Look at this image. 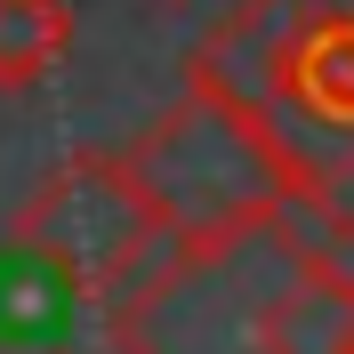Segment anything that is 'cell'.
Listing matches in <instances>:
<instances>
[{
  "mask_svg": "<svg viewBox=\"0 0 354 354\" xmlns=\"http://www.w3.org/2000/svg\"><path fill=\"white\" fill-rule=\"evenodd\" d=\"M8 242L41 250V258L88 298L97 322L121 314V306H137V298L185 258V250L169 242V225L153 218V201L137 185L129 153H73L65 169H48L41 185H32V201L8 218Z\"/></svg>",
  "mask_w": 354,
  "mask_h": 354,
  "instance_id": "1",
  "label": "cell"
},
{
  "mask_svg": "<svg viewBox=\"0 0 354 354\" xmlns=\"http://www.w3.org/2000/svg\"><path fill=\"white\" fill-rule=\"evenodd\" d=\"M73 48L65 0H0V88H41Z\"/></svg>",
  "mask_w": 354,
  "mask_h": 354,
  "instance_id": "5",
  "label": "cell"
},
{
  "mask_svg": "<svg viewBox=\"0 0 354 354\" xmlns=\"http://www.w3.org/2000/svg\"><path fill=\"white\" fill-rule=\"evenodd\" d=\"M266 354H354V274L314 250H282L274 282L258 298Z\"/></svg>",
  "mask_w": 354,
  "mask_h": 354,
  "instance_id": "3",
  "label": "cell"
},
{
  "mask_svg": "<svg viewBox=\"0 0 354 354\" xmlns=\"http://www.w3.org/2000/svg\"><path fill=\"white\" fill-rule=\"evenodd\" d=\"M81 306H88V298L41 258V250L0 242V338H8V346H24V338H57Z\"/></svg>",
  "mask_w": 354,
  "mask_h": 354,
  "instance_id": "4",
  "label": "cell"
},
{
  "mask_svg": "<svg viewBox=\"0 0 354 354\" xmlns=\"http://www.w3.org/2000/svg\"><path fill=\"white\" fill-rule=\"evenodd\" d=\"M282 234L225 250V258H177L137 306L105 314L113 354H266L258 346V298L282 266Z\"/></svg>",
  "mask_w": 354,
  "mask_h": 354,
  "instance_id": "2",
  "label": "cell"
}]
</instances>
